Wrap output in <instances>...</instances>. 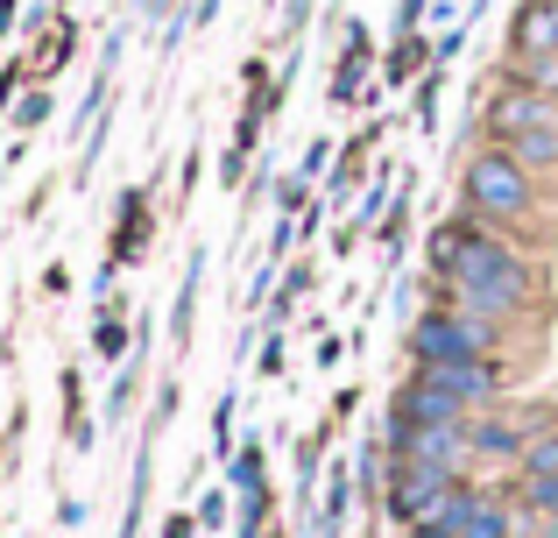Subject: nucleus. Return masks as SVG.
I'll list each match as a JSON object with an SVG mask.
<instances>
[{
	"label": "nucleus",
	"mask_w": 558,
	"mask_h": 538,
	"mask_svg": "<svg viewBox=\"0 0 558 538\" xmlns=\"http://www.w3.org/2000/svg\"><path fill=\"white\" fill-rule=\"evenodd\" d=\"M460 206L474 213V220H488V227H502V235L523 241L537 227V213H545V178L523 170L502 142H474V150L460 156ZM523 249H531V241H523Z\"/></svg>",
	"instance_id": "nucleus-1"
},
{
	"label": "nucleus",
	"mask_w": 558,
	"mask_h": 538,
	"mask_svg": "<svg viewBox=\"0 0 558 538\" xmlns=\"http://www.w3.org/2000/svg\"><path fill=\"white\" fill-rule=\"evenodd\" d=\"M509 333H517V326H502V319H474V312H452V304H424V312L410 319V333H403V355H410V369H424V361H474V355H502Z\"/></svg>",
	"instance_id": "nucleus-2"
},
{
	"label": "nucleus",
	"mask_w": 558,
	"mask_h": 538,
	"mask_svg": "<svg viewBox=\"0 0 558 538\" xmlns=\"http://www.w3.org/2000/svg\"><path fill=\"white\" fill-rule=\"evenodd\" d=\"M551 411H509V404H488V411L466 418V461L481 468H517V454L531 446V432H545Z\"/></svg>",
	"instance_id": "nucleus-3"
},
{
	"label": "nucleus",
	"mask_w": 558,
	"mask_h": 538,
	"mask_svg": "<svg viewBox=\"0 0 558 538\" xmlns=\"http://www.w3.org/2000/svg\"><path fill=\"white\" fill-rule=\"evenodd\" d=\"M460 475L466 468H432V461H396L389 468V497H381V517H389L396 531L403 525H417V517H432L438 503L460 489Z\"/></svg>",
	"instance_id": "nucleus-4"
},
{
	"label": "nucleus",
	"mask_w": 558,
	"mask_h": 538,
	"mask_svg": "<svg viewBox=\"0 0 558 538\" xmlns=\"http://www.w3.org/2000/svg\"><path fill=\"white\" fill-rule=\"evenodd\" d=\"M381 446L389 461H432V468H466V426H410V418H381Z\"/></svg>",
	"instance_id": "nucleus-5"
},
{
	"label": "nucleus",
	"mask_w": 558,
	"mask_h": 538,
	"mask_svg": "<svg viewBox=\"0 0 558 538\" xmlns=\"http://www.w3.org/2000/svg\"><path fill=\"white\" fill-rule=\"evenodd\" d=\"M424 383H438L446 397H460L466 411H488L502 404V355H474V361H424Z\"/></svg>",
	"instance_id": "nucleus-6"
},
{
	"label": "nucleus",
	"mask_w": 558,
	"mask_h": 538,
	"mask_svg": "<svg viewBox=\"0 0 558 538\" xmlns=\"http://www.w3.org/2000/svg\"><path fill=\"white\" fill-rule=\"evenodd\" d=\"M502 57H558V0H517L509 8Z\"/></svg>",
	"instance_id": "nucleus-7"
},
{
	"label": "nucleus",
	"mask_w": 558,
	"mask_h": 538,
	"mask_svg": "<svg viewBox=\"0 0 558 538\" xmlns=\"http://www.w3.org/2000/svg\"><path fill=\"white\" fill-rule=\"evenodd\" d=\"M389 411H396V418H410V426H466V418H474V411H466L460 397H446V390H438V383H424L417 369H410L403 383H396Z\"/></svg>",
	"instance_id": "nucleus-8"
},
{
	"label": "nucleus",
	"mask_w": 558,
	"mask_h": 538,
	"mask_svg": "<svg viewBox=\"0 0 558 538\" xmlns=\"http://www.w3.org/2000/svg\"><path fill=\"white\" fill-rule=\"evenodd\" d=\"M149 235H156V227H149V192H142V184H135V192H121V213H113V241H107V263H142V255H149Z\"/></svg>",
	"instance_id": "nucleus-9"
},
{
	"label": "nucleus",
	"mask_w": 558,
	"mask_h": 538,
	"mask_svg": "<svg viewBox=\"0 0 558 538\" xmlns=\"http://www.w3.org/2000/svg\"><path fill=\"white\" fill-rule=\"evenodd\" d=\"M354 503H361V489H354V461H332V468H326V497H318L312 531H304V538H340V531H347V517H354Z\"/></svg>",
	"instance_id": "nucleus-10"
},
{
	"label": "nucleus",
	"mask_w": 558,
	"mask_h": 538,
	"mask_svg": "<svg viewBox=\"0 0 558 538\" xmlns=\"http://www.w3.org/2000/svg\"><path fill=\"white\" fill-rule=\"evenodd\" d=\"M432 64H438V50H432V36H424V28L389 36V50H381V85H389V93H403V85H417Z\"/></svg>",
	"instance_id": "nucleus-11"
},
{
	"label": "nucleus",
	"mask_w": 558,
	"mask_h": 538,
	"mask_svg": "<svg viewBox=\"0 0 558 538\" xmlns=\"http://www.w3.org/2000/svg\"><path fill=\"white\" fill-rule=\"evenodd\" d=\"M517 525H531V517L509 503V489H481L474 511H466V525H460V538H523Z\"/></svg>",
	"instance_id": "nucleus-12"
},
{
	"label": "nucleus",
	"mask_w": 558,
	"mask_h": 538,
	"mask_svg": "<svg viewBox=\"0 0 558 538\" xmlns=\"http://www.w3.org/2000/svg\"><path fill=\"white\" fill-rule=\"evenodd\" d=\"M205 263H213V255L205 249H191L184 255V276H178V304H170V347H191V333H198V290H205Z\"/></svg>",
	"instance_id": "nucleus-13"
},
{
	"label": "nucleus",
	"mask_w": 558,
	"mask_h": 538,
	"mask_svg": "<svg viewBox=\"0 0 558 538\" xmlns=\"http://www.w3.org/2000/svg\"><path fill=\"white\" fill-rule=\"evenodd\" d=\"M93 355L107 361V369H121V361H135V326H128L121 298H107V304H99V319H93Z\"/></svg>",
	"instance_id": "nucleus-14"
},
{
	"label": "nucleus",
	"mask_w": 558,
	"mask_h": 538,
	"mask_svg": "<svg viewBox=\"0 0 558 538\" xmlns=\"http://www.w3.org/2000/svg\"><path fill=\"white\" fill-rule=\"evenodd\" d=\"M375 135H381V128H361V135L347 142L340 170H326V199H332V206H347V199H354V192H368V184H361V178H368V150H375Z\"/></svg>",
	"instance_id": "nucleus-15"
},
{
	"label": "nucleus",
	"mask_w": 558,
	"mask_h": 538,
	"mask_svg": "<svg viewBox=\"0 0 558 538\" xmlns=\"http://www.w3.org/2000/svg\"><path fill=\"white\" fill-rule=\"evenodd\" d=\"M149 482H156V440L142 432L135 475H128V511H121V538H142V525H149Z\"/></svg>",
	"instance_id": "nucleus-16"
},
{
	"label": "nucleus",
	"mask_w": 558,
	"mask_h": 538,
	"mask_svg": "<svg viewBox=\"0 0 558 538\" xmlns=\"http://www.w3.org/2000/svg\"><path fill=\"white\" fill-rule=\"evenodd\" d=\"M509 156H517L523 170H537V178H558V128H523V135L502 142Z\"/></svg>",
	"instance_id": "nucleus-17"
},
{
	"label": "nucleus",
	"mask_w": 558,
	"mask_h": 538,
	"mask_svg": "<svg viewBox=\"0 0 558 538\" xmlns=\"http://www.w3.org/2000/svg\"><path fill=\"white\" fill-rule=\"evenodd\" d=\"M389 468H396V461H389V446H381V432H375V440H361V454H354V489L375 503V511H381V497H389Z\"/></svg>",
	"instance_id": "nucleus-18"
},
{
	"label": "nucleus",
	"mask_w": 558,
	"mask_h": 538,
	"mask_svg": "<svg viewBox=\"0 0 558 538\" xmlns=\"http://www.w3.org/2000/svg\"><path fill=\"white\" fill-rule=\"evenodd\" d=\"M227 489L233 497H255V489H269V461H262V440H241L227 461Z\"/></svg>",
	"instance_id": "nucleus-19"
},
{
	"label": "nucleus",
	"mask_w": 558,
	"mask_h": 538,
	"mask_svg": "<svg viewBox=\"0 0 558 538\" xmlns=\"http://www.w3.org/2000/svg\"><path fill=\"white\" fill-rule=\"evenodd\" d=\"M509 503H517L523 517H558V475H517V489H509Z\"/></svg>",
	"instance_id": "nucleus-20"
},
{
	"label": "nucleus",
	"mask_w": 558,
	"mask_h": 538,
	"mask_svg": "<svg viewBox=\"0 0 558 538\" xmlns=\"http://www.w3.org/2000/svg\"><path fill=\"white\" fill-rule=\"evenodd\" d=\"M233 446H241V390H219V404H213V454L219 461H233Z\"/></svg>",
	"instance_id": "nucleus-21"
},
{
	"label": "nucleus",
	"mask_w": 558,
	"mask_h": 538,
	"mask_svg": "<svg viewBox=\"0 0 558 538\" xmlns=\"http://www.w3.org/2000/svg\"><path fill=\"white\" fill-rule=\"evenodd\" d=\"M71 50H78V22H64V14H57V28H43L36 71H43V79H50V71H64V64H71Z\"/></svg>",
	"instance_id": "nucleus-22"
},
{
	"label": "nucleus",
	"mask_w": 558,
	"mask_h": 538,
	"mask_svg": "<svg viewBox=\"0 0 558 538\" xmlns=\"http://www.w3.org/2000/svg\"><path fill=\"white\" fill-rule=\"evenodd\" d=\"M375 241H381V255H403V241H410V184H396V206L381 213V227H375Z\"/></svg>",
	"instance_id": "nucleus-23"
},
{
	"label": "nucleus",
	"mask_w": 558,
	"mask_h": 538,
	"mask_svg": "<svg viewBox=\"0 0 558 538\" xmlns=\"http://www.w3.org/2000/svg\"><path fill=\"white\" fill-rule=\"evenodd\" d=\"M517 475H558V418L545 432H531V446L517 454Z\"/></svg>",
	"instance_id": "nucleus-24"
},
{
	"label": "nucleus",
	"mask_w": 558,
	"mask_h": 538,
	"mask_svg": "<svg viewBox=\"0 0 558 538\" xmlns=\"http://www.w3.org/2000/svg\"><path fill=\"white\" fill-rule=\"evenodd\" d=\"M410 93H417V128H424V135H438V99H446V64H432L417 85H410Z\"/></svg>",
	"instance_id": "nucleus-25"
},
{
	"label": "nucleus",
	"mask_w": 558,
	"mask_h": 538,
	"mask_svg": "<svg viewBox=\"0 0 558 538\" xmlns=\"http://www.w3.org/2000/svg\"><path fill=\"white\" fill-rule=\"evenodd\" d=\"M64 411H71V446H93V418H85V390H78V369H64Z\"/></svg>",
	"instance_id": "nucleus-26"
},
{
	"label": "nucleus",
	"mask_w": 558,
	"mask_h": 538,
	"mask_svg": "<svg viewBox=\"0 0 558 538\" xmlns=\"http://www.w3.org/2000/svg\"><path fill=\"white\" fill-rule=\"evenodd\" d=\"M276 213H290V220H298V213H312V178H298V170H290V178H276Z\"/></svg>",
	"instance_id": "nucleus-27"
},
{
	"label": "nucleus",
	"mask_w": 558,
	"mask_h": 538,
	"mask_svg": "<svg viewBox=\"0 0 558 538\" xmlns=\"http://www.w3.org/2000/svg\"><path fill=\"white\" fill-rule=\"evenodd\" d=\"M178 404H184V390H178V375H163V383H156V404H149V440L156 432L170 426V418H178Z\"/></svg>",
	"instance_id": "nucleus-28"
},
{
	"label": "nucleus",
	"mask_w": 558,
	"mask_h": 538,
	"mask_svg": "<svg viewBox=\"0 0 558 538\" xmlns=\"http://www.w3.org/2000/svg\"><path fill=\"white\" fill-rule=\"evenodd\" d=\"M247 156H255L247 142H227V150H219V184H227V192H241V184H247Z\"/></svg>",
	"instance_id": "nucleus-29"
},
{
	"label": "nucleus",
	"mask_w": 558,
	"mask_h": 538,
	"mask_svg": "<svg viewBox=\"0 0 558 538\" xmlns=\"http://www.w3.org/2000/svg\"><path fill=\"white\" fill-rule=\"evenodd\" d=\"M312 14H318V0H283V22H276V36H283V43H304Z\"/></svg>",
	"instance_id": "nucleus-30"
},
{
	"label": "nucleus",
	"mask_w": 558,
	"mask_h": 538,
	"mask_svg": "<svg viewBox=\"0 0 558 538\" xmlns=\"http://www.w3.org/2000/svg\"><path fill=\"white\" fill-rule=\"evenodd\" d=\"M326 170H332V142L326 135H312V142H304V156H298V178H326Z\"/></svg>",
	"instance_id": "nucleus-31"
},
{
	"label": "nucleus",
	"mask_w": 558,
	"mask_h": 538,
	"mask_svg": "<svg viewBox=\"0 0 558 538\" xmlns=\"http://www.w3.org/2000/svg\"><path fill=\"white\" fill-rule=\"evenodd\" d=\"M227 511H233V489H205V497H198V531H219Z\"/></svg>",
	"instance_id": "nucleus-32"
},
{
	"label": "nucleus",
	"mask_w": 558,
	"mask_h": 538,
	"mask_svg": "<svg viewBox=\"0 0 558 538\" xmlns=\"http://www.w3.org/2000/svg\"><path fill=\"white\" fill-rule=\"evenodd\" d=\"M50 121V93H22L14 99V128H43Z\"/></svg>",
	"instance_id": "nucleus-33"
},
{
	"label": "nucleus",
	"mask_w": 558,
	"mask_h": 538,
	"mask_svg": "<svg viewBox=\"0 0 558 538\" xmlns=\"http://www.w3.org/2000/svg\"><path fill=\"white\" fill-rule=\"evenodd\" d=\"M283 361H290V347H283V333L269 326V333H262V355H255V369H262V375H283Z\"/></svg>",
	"instance_id": "nucleus-34"
},
{
	"label": "nucleus",
	"mask_w": 558,
	"mask_h": 538,
	"mask_svg": "<svg viewBox=\"0 0 558 538\" xmlns=\"http://www.w3.org/2000/svg\"><path fill=\"white\" fill-rule=\"evenodd\" d=\"M424 14H432V0H396V36L424 28Z\"/></svg>",
	"instance_id": "nucleus-35"
},
{
	"label": "nucleus",
	"mask_w": 558,
	"mask_h": 538,
	"mask_svg": "<svg viewBox=\"0 0 558 538\" xmlns=\"http://www.w3.org/2000/svg\"><path fill=\"white\" fill-rule=\"evenodd\" d=\"M191 531H198V517H184V511H170V517H163V531H156V538H191Z\"/></svg>",
	"instance_id": "nucleus-36"
},
{
	"label": "nucleus",
	"mask_w": 558,
	"mask_h": 538,
	"mask_svg": "<svg viewBox=\"0 0 558 538\" xmlns=\"http://www.w3.org/2000/svg\"><path fill=\"white\" fill-rule=\"evenodd\" d=\"M523 538H558V517H537V525L523 531Z\"/></svg>",
	"instance_id": "nucleus-37"
},
{
	"label": "nucleus",
	"mask_w": 558,
	"mask_h": 538,
	"mask_svg": "<svg viewBox=\"0 0 558 538\" xmlns=\"http://www.w3.org/2000/svg\"><path fill=\"white\" fill-rule=\"evenodd\" d=\"M495 8V0H466V22H481V14H488Z\"/></svg>",
	"instance_id": "nucleus-38"
},
{
	"label": "nucleus",
	"mask_w": 558,
	"mask_h": 538,
	"mask_svg": "<svg viewBox=\"0 0 558 538\" xmlns=\"http://www.w3.org/2000/svg\"><path fill=\"white\" fill-rule=\"evenodd\" d=\"M8 28H14V0H0V36H8Z\"/></svg>",
	"instance_id": "nucleus-39"
}]
</instances>
